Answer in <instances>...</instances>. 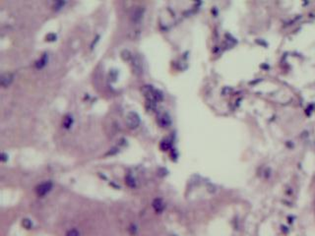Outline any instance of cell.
Returning <instances> with one entry per match:
<instances>
[{
	"label": "cell",
	"mask_w": 315,
	"mask_h": 236,
	"mask_svg": "<svg viewBox=\"0 0 315 236\" xmlns=\"http://www.w3.org/2000/svg\"><path fill=\"white\" fill-rule=\"evenodd\" d=\"M143 92H144L146 98L148 100V103L153 104V105H155L156 102L162 98V94L156 89H154L152 86H145L143 88Z\"/></svg>",
	"instance_id": "obj_1"
},
{
	"label": "cell",
	"mask_w": 315,
	"mask_h": 236,
	"mask_svg": "<svg viewBox=\"0 0 315 236\" xmlns=\"http://www.w3.org/2000/svg\"><path fill=\"white\" fill-rule=\"evenodd\" d=\"M126 124L131 129H135V128L138 127L139 124H140V118H139L138 114L135 112L128 113L127 117H126Z\"/></svg>",
	"instance_id": "obj_2"
},
{
	"label": "cell",
	"mask_w": 315,
	"mask_h": 236,
	"mask_svg": "<svg viewBox=\"0 0 315 236\" xmlns=\"http://www.w3.org/2000/svg\"><path fill=\"white\" fill-rule=\"evenodd\" d=\"M132 69L136 75H140L143 72V64L139 55H135L132 58Z\"/></svg>",
	"instance_id": "obj_3"
},
{
	"label": "cell",
	"mask_w": 315,
	"mask_h": 236,
	"mask_svg": "<svg viewBox=\"0 0 315 236\" xmlns=\"http://www.w3.org/2000/svg\"><path fill=\"white\" fill-rule=\"evenodd\" d=\"M51 188H52V183H51L50 181L42 183L40 185H38V187H36V194H38V196L42 197V196H44V195L48 194L49 191L51 190Z\"/></svg>",
	"instance_id": "obj_4"
},
{
	"label": "cell",
	"mask_w": 315,
	"mask_h": 236,
	"mask_svg": "<svg viewBox=\"0 0 315 236\" xmlns=\"http://www.w3.org/2000/svg\"><path fill=\"white\" fill-rule=\"evenodd\" d=\"M13 75L10 74V73H6V74H3L1 76V86L2 87H8L10 84L12 83L13 81Z\"/></svg>",
	"instance_id": "obj_5"
},
{
	"label": "cell",
	"mask_w": 315,
	"mask_h": 236,
	"mask_svg": "<svg viewBox=\"0 0 315 236\" xmlns=\"http://www.w3.org/2000/svg\"><path fill=\"white\" fill-rule=\"evenodd\" d=\"M143 12H144V9L142 7H137L134 10L133 14H132V19L134 22H138L141 20V18L143 17Z\"/></svg>",
	"instance_id": "obj_6"
},
{
	"label": "cell",
	"mask_w": 315,
	"mask_h": 236,
	"mask_svg": "<svg viewBox=\"0 0 315 236\" xmlns=\"http://www.w3.org/2000/svg\"><path fill=\"white\" fill-rule=\"evenodd\" d=\"M158 123L160 124L162 127H168L170 124V117H168V114L160 115V118H158Z\"/></svg>",
	"instance_id": "obj_7"
},
{
	"label": "cell",
	"mask_w": 315,
	"mask_h": 236,
	"mask_svg": "<svg viewBox=\"0 0 315 236\" xmlns=\"http://www.w3.org/2000/svg\"><path fill=\"white\" fill-rule=\"evenodd\" d=\"M153 207L157 212H160L164 210V203H162V201L160 200V199H156V200L153 202Z\"/></svg>",
	"instance_id": "obj_8"
},
{
	"label": "cell",
	"mask_w": 315,
	"mask_h": 236,
	"mask_svg": "<svg viewBox=\"0 0 315 236\" xmlns=\"http://www.w3.org/2000/svg\"><path fill=\"white\" fill-rule=\"evenodd\" d=\"M72 123H73L72 117L70 116V115H67V116H65V118H64V120H63V126H64V128H67V129H68V128H70V127H71V125H72Z\"/></svg>",
	"instance_id": "obj_9"
},
{
	"label": "cell",
	"mask_w": 315,
	"mask_h": 236,
	"mask_svg": "<svg viewBox=\"0 0 315 236\" xmlns=\"http://www.w3.org/2000/svg\"><path fill=\"white\" fill-rule=\"evenodd\" d=\"M46 54H44V56H42V58L38 60V61H36V68H42L46 65Z\"/></svg>",
	"instance_id": "obj_10"
},
{
	"label": "cell",
	"mask_w": 315,
	"mask_h": 236,
	"mask_svg": "<svg viewBox=\"0 0 315 236\" xmlns=\"http://www.w3.org/2000/svg\"><path fill=\"white\" fill-rule=\"evenodd\" d=\"M126 183H127V185L129 186V187H134V186H135L134 179L131 176H130V175H128V176L126 177Z\"/></svg>",
	"instance_id": "obj_11"
},
{
	"label": "cell",
	"mask_w": 315,
	"mask_h": 236,
	"mask_svg": "<svg viewBox=\"0 0 315 236\" xmlns=\"http://www.w3.org/2000/svg\"><path fill=\"white\" fill-rule=\"evenodd\" d=\"M66 236H80V234H79L77 229H71L66 233Z\"/></svg>",
	"instance_id": "obj_12"
},
{
	"label": "cell",
	"mask_w": 315,
	"mask_h": 236,
	"mask_svg": "<svg viewBox=\"0 0 315 236\" xmlns=\"http://www.w3.org/2000/svg\"><path fill=\"white\" fill-rule=\"evenodd\" d=\"M23 225H24V226H25L27 229H30V228H31V227H32V222H31V220H27V218H26V220H23Z\"/></svg>",
	"instance_id": "obj_13"
},
{
	"label": "cell",
	"mask_w": 315,
	"mask_h": 236,
	"mask_svg": "<svg viewBox=\"0 0 315 236\" xmlns=\"http://www.w3.org/2000/svg\"><path fill=\"white\" fill-rule=\"evenodd\" d=\"M56 38V36L54 34H49V35L46 36V40H49V42H53Z\"/></svg>",
	"instance_id": "obj_14"
},
{
	"label": "cell",
	"mask_w": 315,
	"mask_h": 236,
	"mask_svg": "<svg viewBox=\"0 0 315 236\" xmlns=\"http://www.w3.org/2000/svg\"><path fill=\"white\" fill-rule=\"evenodd\" d=\"M64 4H65V2L58 1V2H56V3L54 4V8H55V9H60L62 6L64 5Z\"/></svg>",
	"instance_id": "obj_15"
},
{
	"label": "cell",
	"mask_w": 315,
	"mask_h": 236,
	"mask_svg": "<svg viewBox=\"0 0 315 236\" xmlns=\"http://www.w3.org/2000/svg\"><path fill=\"white\" fill-rule=\"evenodd\" d=\"M2 158H1V160H3V162H5V160H6V156H5V154H2Z\"/></svg>",
	"instance_id": "obj_16"
}]
</instances>
